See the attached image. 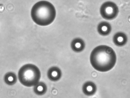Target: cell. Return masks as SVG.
Listing matches in <instances>:
<instances>
[{"instance_id": "1", "label": "cell", "mask_w": 130, "mask_h": 98, "mask_svg": "<svg viewBox=\"0 0 130 98\" xmlns=\"http://www.w3.org/2000/svg\"><path fill=\"white\" fill-rule=\"evenodd\" d=\"M117 60L116 53L113 49L106 45H100L95 48L90 56L91 64L96 70L105 72L114 67Z\"/></svg>"}, {"instance_id": "2", "label": "cell", "mask_w": 130, "mask_h": 98, "mask_svg": "<svg viewBox=\"0 0 130 98\" xmlns=\"http://www.w3.org/2000/svg\"><path fill=\"white\" fill-rule=\"evenodd\" d=\"M33 21L40 26H46L54 22L56 18L55 8L51 3L42 1L36 3L32 7L31 12Z\"/></svg>"}, {"instance_id": "3", "label": "cell", "mask_w": 130, "mask_h": 98, "mask_svg": "<svg viewBox=\"0 0 130 98\" xmlns=\"http://www.w3.org/2000/svg\"><path fill=\"white\" fill-rule=\"evenodd\" d=\"M18 78L20 83L25 87H31L39 82L41 73L36 65L28 64L23 65L18 72Z\"/></svg>"}, {"instance_id": "4", "label": "cell", "mask_w": 130, "mask_h": 98, "mask_svg": "<svg viewBox=\"0 0 130 98\" xmlns=\"http://www.w3.org/2000/svg\"><path fill=\"white\" fill-rule=\"evenodd\" d=\"M118 7L113 2H107L104 3L100 9V13L102 17L107 20L115 18L119 14Z\"/></svg>"}, {"instance_id": "5", "label": "cell", "mask_w": 130, "mask_h": 98, "mask_svg": "<svg viewBox=\"0 0 130 98\" xmlns=\"http://www.w3.org/2000/svg\"><path fill=\"white\" fill-rule=\"evenodd\" d=\"M62 72L60 69L56 67L51 68L47 72V76L52 81H56L61 78Z\"/></svg>"}, {"instance_id": "6", "label": "cell", "mask_w": 130, "mask_h": 98, "mask_svg": "<svg viewBox=\"0 0 130 98\" xmlns=\"http://www.w3.org/2000/svg\"><path fill=\"white\" fill-rule=\"evenodd\" d=\"M127 36L123 32H119L116 33L113 38L114 43L118 46H123L127 43Z\"/></svg>"}, {"instance_id": "7", "label": "cell", "mask_w": 130, "mask_h": 98, "mask_svg": "<svg viewBox=\"0 0 130 98\" xmlns=\"http://www.w3.org/2000/svg\"><path fill=\"white\" fill-rule=\"evenodd\" d=\"M83 90L85 94L88 96L94 95L96 90L95 84L92 82L88 81L83 85Z\"/></svg>"}, {"instance_id": "8", "label": "cell", "mask_w": 130, "mask_h": 98, "mask_svg": "<svg viewBox=\"0 0 130 98\" xmlns=\"http://www.w3.org/2000/svg\"><path fill=\"white\" fill-rule=\"evenodd\" d=\"M97 30L101 35L107 36L110 33L111 31V26L110 24L107 22H102L99 24Z\"/></svg>"}, {"instance_id": "9", "label": "cell", "mask_w": 130, "mask_h": 98, "mask_svg": "<svg viewBox=\"0 0 130 98\" xmlns=\"http://www.w3.org/2000/svg\"><path fill=\"white\" fill-rule=\"evenodd\" d=\"M85 46V43L83 40L79 38L75 39L72 41L71 43L72 50L76 52H79L83 51Z\"/></svg>"}, {"instance_id": "10", "label": "cell", "mask_w": 130, "mask_h": 98, "mask_svg": "<svg viewBox=\"0 0 130 98\" xmlns=\"http://www.w3.org/2000/svg\"><path fill=\"white\" fill-rule=\"evenodd\" d=\"M34 90L37 95H43L47 91L46 85L45 84L42 82H39L34 86Z\"/></svg>"}, {"instance_id": "11", "label": "cell", "mask_w": 130, "mask_h": 98, "mask_svg": "<svg viewBox=\"0 0 130 98\" xmlns=\"http://www.w3.org/2000/svg\"><path fill=\"white\" fill-rule=\"evenodd\" d=\"M4 81L5 83L9 85L15 84L17 81V77L15 74L9 72L6 74L4 77Z\"/></svg>"}]
</instances>
